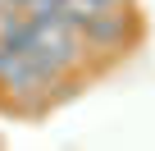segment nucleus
I'll return each instance as SVG.
<instances>
[{
	"label": "nucleus",
	"instance_id": "nucleus-1",
	"mask_svg": "<svg viewBox=\"0 0 155 151\" xmlns=\"http://www.w3.org/2000/svg\"><path fill=\"white\" fill-rule=\"evenodd\" d=\"M78 37H82L87 55H110V60H119L123 50H132V46L146 37V28H141V19H137V5H114V9L87 14V23L78 28Z\"/></svg>",
	"mask_w": 155,
	"mask_h": 151
},
{
	"label": "nucleus",
	"instance_id": "nucleus-2",
	"mask_svg": "<svg viewBox=\"0 0 155 151\" xmlns=\"http://www.w3.org/2000/svg\"><path fill=\"white\" fill-rule=\"evenodd\" d=\"M14 55H18V50H14V46L5 41V37H0V73H5V69H9V60H14Z\"/></svg>",
	"mask_w": 155,
	"mask_h": 151
},
{
	"label": "nucleus",
	"instance_id": "nucleus-3",
	"mask_svg": "<svg viewBox=\"0 0 155 151\" xmlns=\"http://www.w3.org/2000/svg\"><path fill=\"white\" fill-rule=\"evenodd\" d=\"M0 5H5V9H28L32 0H0Z\"/></svg>",
	"mask_w": 155,
	"mask_h": 151
},
{
	"label": "nucleus",
	"instance_id": "nucleus-4",
	"mask_svg": "<svg viewBox=\"0 0 155 151\" xmlns=\"http://www.w3.org/2000/svg\"><path fill=\"white\" fill-rule=\"evenodd\" d=\"M114 5H137V0H110V9H114Z\"/></svg>",
	"mask_w": 155,
	"mask_h": 151
},
{
	"label": "nucleus",
	"instance_id": "nucleus-5",
	"mask_svg": "<svg viewBox=\"0 0 155 151\" xmlns=\"http://www.w3.org/2000/svg\"><path fill=\"white\" fill-rule=\"evenodd\" d=\"M0 9H5V5H0Z\"/></svg>",
	"mask_w": 155,
	"mask_h": 151
}]
</instances>
